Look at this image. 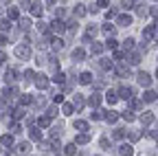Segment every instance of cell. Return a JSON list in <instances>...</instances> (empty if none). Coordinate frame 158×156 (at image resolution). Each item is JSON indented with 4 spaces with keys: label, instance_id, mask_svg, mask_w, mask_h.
Listing matches in <instances>:
<instances>
[{
    "label": "cell",
    "instance_id": "1",
    "mask_svg": "<svg viewBox=\"0 0 158 156\" xmlns=\"http://www.w3.org/2000/svg\"><path fill=\"white\" fill-rule=\"evenodd\" d=\"M143 101H145V103L158 101V92H156V90H145V92H143Z\"/></svg>",
    "mask_w": 158,
    "mask_h": 156
},
{
    "label": "cell",
    "instance_id": "2",
    "mask_svg": "<svg viewBox=\"0 0 158 156\" xmlns=\"http://www.w3.org/2000/svg\"><path fill=\"white\" fill-rule=\"evenodd\" d=\"M138 84H141V86H149L152 84V75L145 73V70H141V73H138Z\"/></svg>",
    "mask_w": 158,
    "mask_h": 156
},
{
    "label": "cell",
    "instance_id": "3",
    "mask_svg": "<svg viewBox=\"0 0 158 156\" xmlns=\"http://www.w3.org/2000/svg\"><path fill=\"white\" fill-rule=\"evenodd\" d=\"M116 24H118V27H130V24H132V15H125V13L118 15V18H116Z\"/></svg>",
    "mask_w": 158,
    "mask_h": 156
},
{
    "label": "cell",
    "instance_id": "4",
    "mask_svg": "<svg viewBox=\"0 0 158 156\" xmlns=\"http://www.w3.org/2000/svg\"><path fill=\"white\" fill-rule=\"evenodd\" d=\"M118 152H121V156H132L134 147H132V145H127V143H123L121 147H118Z\"/></svg>",
    "mask_w": 158,
    "mask_h": 156
},
{
    "label": "cell",
    "instance_id": "5",
    "mask_svg": "<svg viewBox=\"0 0 158 156\" xmlns=\"http://www.w3.org/2000/svg\"><path fill=\"white\" fill-rule=\"evenodd\" d=\"M90 82H92V75H90V73H81V75H79V84L86 86V84H90Z\"/></svg>",
    "mask_w": 158,
    "mask_h": 156
},
{
    "label": "cell",
    "instance_id": "6",
    "mask_svg": "<svg viewBox=\"0 0 158 156\" xmlns=\"http://www.w3.org/2000/svg\"><path fill=\"white\" fill-rule=\"evenodd\" d=\"M141 121H143L145 125H147V123H154V114H152V112H145V114L141 116Z\"/></svg>",
    "mask_w": 158,
    "mask_h": 156
},
{
    "label": "cell",
    "instance_id": "7",
    "mask_svg": "<svg viewBox=\"0 0 158 156\" xmlns=\"http://www.w3.org/2000/svg\"><path fill=\"white\" fill-rule=\"evenodd\" d=\"M31 13H33V15H42V5H40V2H33Z\"/></svg>",
    "mask_w": 158,
    "mask_h": 156
},
{
    "label": "cell",
    "instance_id": "8",
    "mask_svg": "<svg viewBox=\"0 0 158 156\" xmlns=\"http://www.w3.org/2000/svg\"><path fill=\"white\" fill-rule=\"evenodd\" d=\"M88 141H90V136H88V134H79L77 139H75V143H79V145H84V143H88Z\"/></svg>",
    "mask_w": 158,
    "mask_h": 156
},
{
    "label": "cell",
    "instance_id": "9",
    "mask_svg": "<svg viewBox=\"0 0 158 156\" xmlns=\"http://www.w3.org/2000/svg\"><path fill=\"white\" fill-rule=\"evenodd\" d=\"M73 57H75V62H81V60H84V51H81V48L73 51Z\"/></svg>",
    "mask_w": 158,
    "mask_h": 156
},
{
    "label": "cell",
    "instance_id": "10",
    "mask_svg": "<svg viewBox=\"0 0 158 156\" xmlns=\"http://www.w3.org/2000/svg\"><path fill=\"white\" fill-rule=\"evenodd\" d=\"M46 86H48V79H46L44 75H40V79H37V88H46Z\"/></svg>",
    "mask_w": 158,
    "mask_h": 156
},
{
    "label": "cell",
    "instance_id": "11",
    "mask_svg": "<svg viewBox=\"0 0 158 156\" xmlns=\"http://www.w3.org/2000/svg\"><path fill=\"white\" fill-rule=\"evenodd\" d=\"M99 103H101V97H99V92H94L90 97V106H99Z\"/></svg>",
    "mask_w": 158,
    "mask_h": 156
},
{
    "label": "cell",
    "instance_id": "12",
    "mask_svg": "<svg viewBox=\"0 0 158 156\" xmlns=\"http://www.w3.org/2000/svg\"><path fill=\"white\" fill-rule=\"evenodd\" d=\"M18 57H29V48L27 46H18Z\"/></svg>",
    "mask_w": 158,
    "mask_h": 156
},
{
    "label": "cell",
    "instance_id": "13",
    "mask_svg": "<svg viewBox=\"0 0 158 156\" xmlns=\"http://www.w3.org/2000/svg\"><path fill=\"white\" fill-rule=\"evenodd\" d=\"M75 128H79L81 132H86V130H88V123H86V121H75Z\"/></svg>",
    "mask_w": 158,
    "mask_h": 156
},
{
    "label": "cell",
    "instance_id": "14",
    "mask_svg": "<svg viewBox=\"0 0 158 156\" xmlns=\"http://www.w3.org/2000/svg\"><path fill=\"white\" fill-rule=\"evenodd\" d=\"M0 141H2V145H5V147H9V145L13 143V139H11L9 134H7V136H2V139H0Z\"/></svg>",
    "mask_w": 158,
    "mask_h": 156
},
{
    "label": "cell",
    "instance_id": "15",
    "mask_svg": "<svg viewBox=\"0 0 158 156\" xmlns=\"http://www.w3.org/2000/svg\"><path fill=\"white\" fill-rule=\"evenodd\" d=\"M31 139H33V141H37V139H42V134L37 132V128H33V130H31Z\"/></svg>",
    "mask_w": 158,
    "mask_h": 156
},
{
    "label": "cell",
    "instance_id": "16",
    "mask_svg": "<svg viewBox=\"0 0 158 156\" xmlns=\"http://www.w3.org/2000/svg\"><path fill=\"white\" fill-rule=\"evenodd\" d=\"M106 119H108V121H116V119H118V114L112 110V112H108V114H106Z\"/></svg>",
    "mask_w": 158,
    "mask_h": 156
},
{
    "label": "cell",
    "instance_id": "17",
    "mask_svg": "<svg viewBox=\"0 0 158 156\" xmlns=\"http://www.w3.org/2000/svg\"><path fill=\"white\" fill-rule=\"evenodd\" d=\"M53 31H59V33H62V31H64V22H53Z\"/></svg>",
    "mask_w": 158,
    "mask_h": 156
},
{
    "label": "cell",
    "instance_id": "18",
    "mask_svg": "<svg viewBox=\"0 0 158 156\" xmlns=\"http://www.w3.org/2000/svg\"><path fill=\"white\" fill-rule=\"evenodd\" d=\"M116 99H118L116 92H112V90H110V92H108V101H110V103H116Z\"/></svg>",
    "mask_w": 158,
    "mask_h": 156
},
{
    "label": "cell",
    "instance_id": "19",
    "mask_svg": "<svg viewBox=\"0 0 158 156\" xmlns=\"http://www.w3.org/2000/svg\"><path fill=\"white\" fill-rule=\"evenodd\" d=\"M20 27H22L24 31H29V29H31V22H29V20H24V18H22V20H20Z\"/></svg>",
    "mask_w": 158,
    "mask_h": 156
},
{
    "label": "cell",
    "instance_id": "20",
    "mask_svg": "<svg viewBox=\"0 0 158 156\" xmlns=\"http://www.w3.org/2000/svg\"><path fill=\"white\" fill-rule=\"evenodd\" d=\"M18 150H20V152H24V154H27V152L31 150V145H29V143H20V145H18Z\"/></svg>",
    "mask_w": 158,
    "mask_h": 156
},
{
    "label": "cell",
    "instance_id": "21",
    "mask_svg": "<svg viewBox=\"0 0 158 156\" xmlns=\"http://www.w3.org/2000/svg\"><path fill=\"white\" fill-rule=\"evenodd\" d=\"M64 152H66V154H68V156H73V154H75V152H77V150H75V145H73V143H70V145H66V150H64Z\"/></svg>",
    "mask_w": 158,
    "mask_h": 156
},
{
    "label": "cell",
    "instance_id": "22",
    "mask_svg": "<svg viewBox=\"0 0 158 156\" xmlns=\"http://www.w3.org/2000/svg\"><path fill=\"white\" fill-rule=\"evenodd\" d=\"M123 119H125V121H134L136 116H134V114H132V112L127 110V112H123Z\"/></svg>",
    "mask_w": 158,
    "mask_h": 156
},
{
    "label": "cell",
    "instance_id": "23",
    "mask_svg": "<svg viewBox=\"0 0 158 156\" xmlns=\"http://www.w3.org/2000/svg\"><path fill=\"white\" fill-rule=\"evenodd\" d=\"M75 13H77V15H84V13H86V11H84V5H77V9H75Z\"/></svg>",
    "mask_w": 158,
    "mask_h": 156
},
{
    "label": "cell",
    "instance_id": "24",
    "mask_svg": "<svg viewBox=\"0 0 158 156\" xmlns=\"http://www.w3.org/2000/svg\"><path fill=\"white\" fill-rule=\"evenodd\" d=\"M118 44H116V40H112V37H110V40H108V48H116Z\"/></svg>",
    "mask_w": 158,
    "mask_h": 156
},
{
    "label": "cell",
    "instance_id": "25",
    "mask_svg": "<svg viewBox=\"0 0 158 156\" xmlns=\"http://www.w3.org/2000/svg\"><path fill=\"white\" fill-rule=\"evenodd\" d=\"M90 116H92V119H94V121H99V119H101V112H99V110H94V112H92Z\"/></svg>",
    "mask_w": 158,
    "mask_h": 156
},
{
    "label": "cell",
    "instance_id": "26",
    "mask_svg": "<svg viewBox=\"0 0 158 156\" xmlns=\"http://www.w3.org/2000/svg\"><path fill=\"white\" fill-rule=\"evenodd\" d=\"M37 29H40V31H48V27H46V22H37Z\"/></svg>",
    "mask_w": 158,
    "mask_h": 156
},
{
    "label": "cell",
    "instance_id": "27",
    "mask_svg": "<svg viewBox=\"0 0 158 156\" xmlns=\"http://www.w3.org/2000/svg\"><path fill=\"white\" fill-rule=\"evenodd\" d=\"M92 51H94V53H101L103 46H101V44H92Z\"/></svg>",
    "mask_w": 158,
    "mask_h": 156
},
{
    "label": "cell",
    "instance_id": "28",
    "mask_svg": "<svg viewBox=\"0 0 158 156\" xmlns=\"http://www.w3.org/2000/svg\"><path fill=\"white\" fill-rule=\"evenodd\" d=\"M51 121H48V116H42V119H40V125H48Z\"/></svg>",
    "mask_w": 158,
    "mask_h": 156
},
{
    "label": "cell",
    "instance_id": "29",
    "mask_svg": "<svg viewBox=\"0 0 158 156\" xmlns=\"http://www.w3.org/2000/svg\"><path fill=\"white\" fill-rule=\"evenodd\" d=\"M125 46H127V48H134V40H132V37H130V40H125Z\"/></svg>",
    "mask_w": 158,
    "mask_h": 156
},
{
    "label": "cell",
    "instance_id": "30",
    "mask_svg": "<svg viewBox=\"0 0 158 156\" xmlns=\"http://www.w3.org/2000/svg\"><path fill=\"white\" fill-rule=\"evenodd\" d=\"M103 31H106V33H114V27H110V24H106V27H103Z\"/></svg>",
    "mask_w": 158,
    "mask_h": 156
},
{
    "label": "cell",
    "instance_id": "31",
    "mask_svg": "<svg viewBox=\"0 0 158 156\" xmlns=\"http://www.w3.org/2000/svg\"><path fill=\"white\" fill-rule=\"evenodd\" d=\"M7 44V35H0V46H5Z\"/></svg>",
    "mask_w": 158,
    "mask_h": 156
},
{
    "label": "cell",
    "instance_id": "32",
    "mask_svg": "<svg viewBox=\"0 0 158 156\" xmlns=\"http://www.w3.org/2000/svg\"><path fill=\"white\" fill-rule=\"evenodd\" d=\"M108 2H110V0H99V5H101V7H106Z\"/></svg>",
    "mask_w": 158,
    "mask_h": 156
},
{
    "label": "cell",
    "instance_id": "33",
    "mask_svg": "<svg viewBox=\"0 0 158 156\" xmlns=\"http://www.w3.org/2000/svg\"><path fill=\"white\" fill-rule=\"evenodd\" d=\"M156 79H158V70H156Z\"/></svg>",
    "mask_w": 158,
    "mask_h": 156
}]
</instances>
